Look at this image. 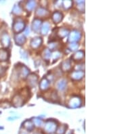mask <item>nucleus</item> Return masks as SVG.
<instances>
[{"label":"nucleus","instance_id":"26","mask_svg":"<svg viewBox=\"0 0 122 134\" xmlns=\"http://www.w3.org/2000/svg\"><path fill=\"white\" fill-rule=\"evenodd\" d=\"M67 126H66L65 125H61L59 127V129L56 130V133L57 134H65V133L66 132V130H67Z\"/></svg>","mask_w":122,"mask_h":134},{"label":"nucleus","instance_id":"28","mask_svg":"<svg viewBox=\"0 0 122 134\" xmlns=\"http://www.w3.org/2000/svg\"><path fill=\"white\" fill-rule=\"evenodd\" d=\"M62 5H63L65 9H69L73 5V2L72 1H70V0H68V1H64L62 2Z\"/></svg>","mask_w":122,"mask_h":134},{"label":"nucleus","instance_id":"32","mask_svg":"<svg viewBox=\"0 0 122 134\" xmlns=\"http://www.w3.org/2000/svg\"><path fill=\"white\" fill-rule=\"evenodd\" d=\"M60 54H61V53H60V52H54V53H52V58H53L54 60H57L59 58H60Z\"/></svg>","mask_w":122,"mask_h":134},{"label":"nucleus","instance_id":"25","mask_svg":"<svg viewBox=\"0 0 122 134\" xmlns=\"http://www.w3.org/2000/svg\"><path fill=\"white\" fill-rule=\"evenodd\" d=\"M33 125L36 126V127H41L43 125V120L39 118H34L33 120Z\"/></svg>","mask_w":122,"mask_h":134},{"label":"nucleus","instance_id":"17","mask_svg":"<svg viewBox=\"0 0 122 134\" xmlns=\"http://www.w3.org/2000/svg\"><path fill=\"white\" fill-rule=\"evenodd\" d=\"M49 86H50V82H49V81L46 78H43V79H41L40 84V88L41 90L46 91V90H47L49 88Z\"/></svg>","mask_w":122,"mask_h":134},{"label":"nucleus","instance_id":"22","mask_svg":"<svg viewBox=\"0 0 122 134\" xmlns=\"http://www.w3.org/2000/svg\"><path fill=\"white\" fill-rule=\"evenodd\" d=\"M37 5V3L35 1H29L27 3L26 5H25V8L27 11L30 12V11H32L33 9L35 8Z\"/></svg>","mask_w":122,"mask_h":134},{"label":"nucleus","instance_id":"14","mask_svg":"<svg viewBox=\"0 0 122 134\" xmlns=\"http://www.w3.org/2000/svg\"><path fill=\"white\" fill-rule=\"evenodd\" d=\"M29 74V70L24 65L22 66L19 69V75L22 79H25Z\"/></svg>","mask_w":122,"mask_h":134},{"label":"nucleus","instance_id":"24","mask_svg":"<svg viewBox=\"0 0 122 134\" xmlns=\"http://www.w3.org/2000/svg\"><path fill=\"white\" fill-rule=\"evenodd\" d=\"M42 56L45 60H49L52 56V53L49 49H45L42 53Z\"/></svg>","mask_w":122,"mask_h":134},{"label":"nucleus","instance_id":"37","mask_svg":"<svg viewBox=\"0 0 122 134\" xmlns=\"http://www.w3.org/2000/svg\"><path fill=\"white\" fill-rule=\"evenodd\" d=\"M34 134H41V133H39V132H36V133H35Z\"/></svg>","mask_w":122,"mask_h":134},{"label":"nucleus","instance_id":"27","mask_svg":"<svg viewBox=\"0 0 122 134\" xmlns=\"http://www.w3.org/2000/svg\"><path fill=\"white\" fill-rule=\"evenodd\" d=\"M12 12L16 15H20L22 13V10H21V7L19 5H15L13 8Z\"/></svg>","mask_w":122,"mask_h":134},{"label":"nucleus","instance_id":"10","mask_svg":"<svg viewBox=\"0 0 122 134\" xmlns=\"http://www.w3.org/2000/svg\"><path fill=\"white\" fill-rule=\"evenodd\" d=\"M1 43L4 48H8L10 43V39L8 33H3L1 36Z\"/></svg>","mask_w":122,"mask_h":134},{"label":"nucleus","instance_id":"6","mask_svg":"<svg viewBox=\"0 0 122 134\" xmlns=\"http://www.w3.org/2000/svg\"><path fill=\"white\" fill-rule=\"evenodd\" d=\"M38 81V77L35 74H30L27 76V81L29 85L31 88H34L35 87Z\"/></svg>","mask_w":122,"mask_h":134},{"label":"nucleus","instance_id":"21","mask_svg":"<svg viewBox=\"0 0 122 134\" xmlns=\"http://www.w3.org/2000/svg\"><path fill=\"white\" fill-rule=\"evenodd\" d=\"M50 24H49L48 22H44L41 28V34L43 35H46L48 33L49 30H50Z\"/></svg>","mask_w":122,"mask_h":134},{"label":"nucleus","instance_id":"30","mask_svg":"<svg viewBox=\"0 0 122 134\" xmlns=\"http://www.w3.org/2000/svg\"><path fill=\"white\" fill-rule=\"evenodd\" d=\"M69 48L71 51H75L79 48V44L77 43H70L69 45Z\"/></svg>","mask_w":122,"mask_h":134},{"label":"nucleus","instance_id":"8","mask_svg":"<svg viewBox=\"0 0 122 134\" xmlns=\"http://www.w3.org/2000/svg\"><path fill=\"white\" fill-rule=\"evenodd\" d=\"M50 14V12L49 11L47 10V9L44 8L40 7L37 9L36 12H35V15L37 17H41V18H45L48 16Z\"/></svg>","mask_w":122,"mask_h":134},{"label":"nucleus","instance_id":"11","mask_svg":"<svg viewBox=\"0 0 122 134\" xmlns=\"http://www.w3.org/2000/svg\"><path fill=\"white\" fill-rule=\"evenodd\" d=\"M16 43L18 45H22L26 42V37L23 34H17L14 37Z\"/></svg>","mask_w":122,"mask_h":134},{"label":"nucleus","instance_id":"20","mask_svg":"<svg viewBox=\"0 0 122 134\" xmlns=\"http://www.w3.org/2000/svg\"><path fill=\"white\" fill-rule=\"evenodd\" d=\"M69 31L65 28H60L59 30H58V32H57V35L60 38L65 37L67 35L69 34Z\"/></svg>","mask_w":122,"mask_h":134},{"label":"nucleus","instance_id":"2","mask_svg":"<svg viewBox=\"0 0 122 134\" xmlns=\"http://www.w3.org/2000/svg\"><path fill=\"white\" fill-rule=\"evenodd\" d=\"M81 104V100L79 96H72L68 102V105L70 108H75L79 107Z\"/></svg>","mask_w":122,"mask_h":134},{"label":"nucleus","instance_id":"9","mask_svg":"<svg viewBox=\"0 0 122 134\" xmlns=\"http://www.w3.org/2000/svg\"><path fill=\"white\" fill-rule=\"evenodd\" d=\"M42 43H43V39H42V38L40 37H37L33 38V39L31 40L30 44H31V48L33 49H37L41 46Z\"/></svg>","mask_w":122,"mask_h":134},{"label":"nucleus","instance_id":"36","mask_svg":"<svg viewBox=\"0 0 122 134\" xmlns=\"http://www.w3.org/2000/svg\"><path fill=\"white\" fill-rule=\"evenodd\" d=\"M21 134H27V133H26V132H22V133H21Z\"/></svg>","mask_w":122,"mask_h":134},{"label":"nucleus","instance_id":"13","mask_svg":"<svg viewBox=\"0 0 122 134\" xmlns=\"http://www.w3.org/2000/svg\"><path fill=\"white\" fill-rule=\"evenodd\" d=\"M52 21H53V22H54V23L58 24V23L61 22V21L62 20V18H63V15H62V14L61 12L56 11V12H54L53 14H52Z\"/></svg>","mask_w":122,"mask_h":134},{"label":"nucleus","instance_id":"34","mask_svg":"<svg viewBox=\"0 0 122 134\" xmlns=\"http://www.w3.org/2000/svg\"><path fill=\"white\" fill-rule=\"evenodd\" d=\"M25 35H29V28H27L26 30H25Z\"/></svg>","mask_w":122,"mask_h":134},{"label":"nucleus","instance_id":"15","mask_svg":"<svg viewBox=\"0 0 122 134\" xmlns=\"http://www.w3.org/2000/svg\"><path fill=\"white\" fill-rule=\"evenodd\" d=\"M41 26V21L39 18H35L32 23V29L33 31L36 33H38L40 31V28Z\"/></svg>","mask_w":122,"mask_h":134},{"label":"nucleus","instance_id":"18","mask_svg":"<svg viewBox=\"0 0 122 134\" xmlns=\"http://www.w3.org/2000/svg\"><path fill=\"white\" fill-rule=\"evenodd\" d=\"M9 58V53L7 50L1 49L0 50V61L4 62L7 60Z\"/></svg>","mask_w":122,"mask_h":134},{"label":"nucleus","instance_id":"33","mask_svg":"<svg viewBox=\"0 0 122 134\" xmlns=\"http://www.w3.org/2000/svg\"><path fill=\"white\" fill-rule=\"evenodd\" d=\"M51 98H52L53 100H54V101H57V100L59 99V97H58V95H57L56 92H54V91L53 93H52Z\"/></svg>","mask_w":122,"mask_h":134},{"label":"nucleus","instance_id":"29","mask_svg":"<svg viewBox=\"0 0 122 134\" xmlns=\"http://www.w3.org/2000/svg\"><path fill=\"white\" fill-rule=\"evenodd\" d=\"M84 2H82V1H80V2H78V5H77V8L79 10V11L81 12H84L85 10V6H84Z\"/></svg>","mask_w":122,"mask_h":134},{"label":"nucleus","instance_id":"3","mask_svg":"<svg viewBox=\"0 0 122 134\" xmlns=\"http://www.w3.org/2000/svg\"><path fill=\"white\" fill-rule=\"evenodd\" d=\"M81 34L79 31H77V30H74V31H71L69 34V41H70V43H75L77 41H79L81 39Z\"/></svg>","mask_w":122,"mask_h":134},{"label":"nucleus","instance_id":"7","mask_svg":"<svg viewBox=\"0 0 122 134\" xmlns=\"http://www.w3.org/2000/svg\"><path fill=\"white\" fill-rule=\"evenodd\" d=\"M56 88L59 91H65L67 88V81L65 79H60L59 81L56 83L55 84Z\"/></svg>","mask_w":122,"mask_h":134},{"label":"nucleus","instance_id":"16","mask_svg":"<svg viewBox=\"0 0 122 134\" xmlns=\"http://www.w3.org/2000/svg\"><path fill=\"white\" fill-rule=\"evenodd\" d=\"M61 69H62V71H64V72L69 71L71 69V64H70V61L69 59L64 60L63 62H62V64H61Z\"/></svg>","mask_w":122,"mask_h":134},{"label":"nucleus","instance_id":"35","mask_svg":"<svg viewBox=\"0 0 122 134\" xmlns=\"http://www.w3.org/2000/svg\"><path fill=\"white\" fill-rule=\"evenodd\" d=\"M4 72V69H3L1 66H0V75H2V72Z\"/></svg>","mask_w":122,"mask_h":134},{"label":"nucleus","instance_id":"31","mask_svg":"<svg viewBox=\"0 0 122 134\" xmlns=\"http://www.w3.org/2000/svg\"><path fill=\"white\" fill-rule=\"evenodd\" d=\"M59 45V43H56V42H53V43H51L49 45V48H50V50H56L57 48V47Z\"/></svg>","mask_w":122,"mask_h":134},{"label":"nucleus","instance_id":"1","mask_svg":"<svg viewBox=\"0 0 122 134\" xmlns=\"http://www.w3.org/2000/svg\"><path fill=\"white\" fill-rule=\"evenodd\" d=\"M57 127H58V124L55 120H48L45 123L44 130L48 133H52L56 131Z\"/></svg>","mask_w":122,"mask_h":134},{"label":"nucleus","instance_id":"12","mask_svg":"<svg viewBox=\"0 0 122 134\" xmlns=\"http://www.w3.org/2000/svg\"><path fill=\"white\" fill-rule=\"evenodd\" d=\"M84 77V72L81 71H74V72H73L72 73H71V75H70V78H71L73 80H75V81L80 80V79H82Z\"/></svg>","mask_w":122,"mask_h":134},{"label":"nucleus","instance_id":"4","mask_svg":"<svg viewBox=\"0 0 122 134\" xmlns=\"http://www.w3.org/2000/svg\"><path fill=\"white\" fill-rule=\"evenodd\" d=\"M24 97L21 96V95L17 94L14 96L13 99H12V104L14 106L16 107H20L24 104Z\"/></svg>","mask_w":122,"mask_h":134},{"label":"nucleus","instance_id":"23","mask_svg":"<svg viewBox=\"0 0 122 134\" xmlns=\"http://www.w3.org/2000/svg\"><path fill=\"white\" fill-rule=\"evenodd\" d=\"M23 125L27 130L30 131L33 130V128H34V125L31 120H25L23 123Z\"/></svg>","mask_w":122,"mask_h":134},{"label":"nucleus","instance_id":"5","mask_svg":"<svg viewBox=\"0 0 122 134\" xmlns=\"http://www.w3.org/2000/svg\"><path fill=\"white\" fill-rule=\"evenodd\" d=\"M25 24L22 21H17L14 22L13 24V30L15 33H18L24 29Z\"/></svg>","mask_w":122,"mask_h":134},{"label":"nucleus","instance_id":"19","mask_svg":"<svg viewBox=\"0 0 122 134\" xmlns=\"http://www.w3.org/2000/svg\"><path fill=\"white\" fill-rule=\"evenodd\" d=\"M84 57V52L83 51H78V52H75L72 56L73 60H74L75 61H79Z\"/></svg>","mask_w":122,"mask_h":134}]
</instances>
